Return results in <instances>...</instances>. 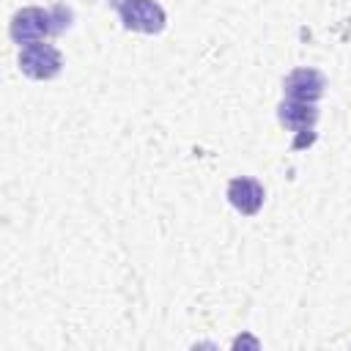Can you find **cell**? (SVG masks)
<instances>
[{
	"instance_id": "obj_1",
	"label": "cell",
	"mask_w": 351,
	"mask_h": 351,
	"mask_svg": "<svg viewBox=\"0 0 351 351\" xmlns=\"http://www.w3.org/2000/svg\"><path fill=\"white\" fill-rule=\"evenodd\" d=\"M69 19H71V11L63 8V5H55L49 11H44V8H22V11L14 14L8 33L19 47H27V44L44 41L47 36L60 33L63 27H69Z\"/></svg>"
},
{
	"instance_id": "obj_2",
	"label": "cell",
	"mask_w": 351,
	"mask_h": 351,
	"mask_svg": "<svg viewBox=\"0 0 351 351\" xmlns=\"http://www.w3.org/2000/svg\"><path fill=\"white\" fill-rule=\"evenodd\" d=\"M60 66H63V58L52 44L36 41V44L22 47L19 52V69L30 80H52L60 74Z\"/></svg>"
},
{
	"instance_id": "obj_3",
	"label": "cell",
	"mask_w": 351,
	"mask_h": 351,
	"mask_svg": "<svg viewBox=\"0 0 351 351\" xmlns=\"http://www.w3.org/2000/svg\"><path fill=\"white\" fill-rule=\"evenodd\" d=\"M118 14L129 30L159 33L165 27V8L156 0H121Z\"/></svg>"
},
{
	"instance_id": "obj_4",
	"label": "cell",
	"mask_w": 351,
	"mask_h": 351,
	"mask_svg": "<svg viewBox=\"0 0 351 351\" xmlns=\"http://www.w3.org/2000/svg\"><path fill=\"white\" fill-rule=\"evenodd\" d=\"M285 96L293 99V101H307V104H315L321 96H324V88H326V80L318 69H293L285 82Z\"/></svg>"
},
{
	"instance_id": "obj_5",
	"label": "cell",
	"mask_w": 351,
	"mask_h": 351,
	"mask_svg": "<svg viewBox=\"0 0 351 351\" xmlns=\"http://www.w3.org/2000/svg\"><path fill=\"white\" fill-rule=\"evenodd\" d=\"M263 197H266V192H263L261 181H255L250 176H239V178H233L228 184V200H230V206L236 211L247 214V217H252V214L261 211Z\"/></svg>"
},
{
	"instance_id": "obj_6",
	"label": "cell",
	"mask_w": 351,
	"mask_h": 351,
	"mask_svg": "<svg viewBox=\"0 0 351 351\" xmlns=\"http://www.w3.org/2000/svg\"><path fill=\"white\" fill-rule=\"evenodd\" d=\"M280 121L293 132H313V126L318 121V110H315V104L288 99L280 104Z\"/></svg>"
}]
</instances>
